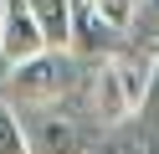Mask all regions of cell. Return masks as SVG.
<instances>
[{
	"label": "cell",
	"mask_w": 159,
	"mask_h": 154,
	"mask_svg": "<svg viewBox=\"0 0 159 154\" xmlns=\"http://www.w3.org/2000/svg\"><path fill=\"white\" fill-rule=\"evenodd\" d=\"M5 5H11V0H0V26H5Z\"/></svg>",
	"instance_id": "cell-12"
},
{
	"label": "cell",
	"mask_w": 159,
	"mask_h": 154,
	"mask_svg": "<svg viewBox=\"0 0 159 154\" xmlns=\"http://www.w3.org/2000/svg\"><path fill=\"white\" fill-rule=\"evenodd\" d=\"M0 154H31L26 118L16 113V103H5V98H0Z\"/></svg>",
	"instance_id": "cell-7"
},
{
	"label": "cell",
	"mask_w": 159,
	"mask_h": 154,
	"mask_svg": "<svg viewBox=\"0 0 159 154\" xmlns=\"http://www.w3.org/2000/svg\"><path fill=\"white\" fill-rule=\"evenodd\" d=\"M139 31H144L149 41H159V0H139Z\"/></svg>",
	"instance_id": "cell-9"
},
{
	"label": "cell",
	"mask_w": 159,
	"mask_h": 154,
	"mask_svg": "<svg viewBox=\"0 0 159 154\" xmlns=\"http://www.w3.org/2000/svg\"><path fill=\"white\" fill-rule=\"evenodd\" d=\"M113 36H118V31L98 16L93 0H77V16H72V51H77V57H98Z\"/></svg>",
	"instance_id": "cell-5"
},
{
	"label": "cell",
	"mask_w": 159,
	"mask_h": 154,
	"mask_svg": "<svg viewBox=\"0 0 159 154\" xmlns=\"http://www.w3.org/2000/svg\"><path fill=\"white\" fill-rule=\"evenodd\" d=\"M93 5H98V16H103L118 36L134 31V21H139V0H93Z\"/></svg>",
	"instance_id": "cell-8"
},
{
	"label": "cell",
	"mask_w": 159,
	"mask_h": 154,
	"mask_svg": "<svg viewBox=\"0 0 159 154\" xmlns=\"http://www.w3.org/2000/svg\"><path fill=\"white\" fill-rule=\"evenodd\" d=\"M149 62H154V77H159V41L149 46Z\"/></svg>",
	"instance_id": "cell-11"
},
{
	"label": "cell",
	"mask_w": 159,
	"mask_h": 154,
	"mask_svg": "<svg viewBox=\"0 0 159 154\" xmlns=\"http://www.w3.org/2000/svg\"><path fill=\"white\" fill-rule=\"evenodd\" d=\"M26 139H31V154H93L87 149V133L72 113L62 108H26Z\"/></svg>",
	"instance_id": "cell-3"
},
{
	"label": "cell",
	"mask_w": 159,
	"mask_h": 154,
	"mask_svg": "<svg viewBox=\"0 0 159 154\" xmlns=\"http://www.w3.org/2000/svg\"><path fill=\"white\" fill-rule=\"evenodd\" d=\"M5 103L16 108H57L77 87V51H41V57L5 67Z\"/></svg>",
	"instance_id": "cell-2"
},
{
	"label": "cell",
	"mask_w": 159,
	"mask_h": 154,
	"mask_svg": "<svg viewBox=\"0 0 159 154\" xmlns=\"http://www.w3.org/2000/svg\"><path fill=\"white\" fill-rule=\"evenodd\" d=\"M36 21L46 31V46L52 51H72V16H77V0H31Z\"/></svg>",
	"instance_id": "cell-6"
},
{
	"label": "cell",
	"mask_w": 159,
	"mask_h": 154,
	"mask_svg": "<svg viewBox=\"0 0 159 154\" xmlns=\"http://www.w3.org/2000/svg\"><path fill=\"white\" fill-rule=\"evenodd\" d=\"M41 51H52V46H46V31L36 21L31 0H11L5 5V26H0V62L5 67H21V62L41 57Z\"/></svg>",
	"instance_id": "cell-4"
},
{
	"label": "cell",
	"mask_w": 159,
	"mask_h": 154,
	"mask_svg": "<svg viewBox=\"0 0 159 154\" xmlns=\"http://www.w3.org/2000/svg\"><path fill=\"white\" fill-rule=\"evenodd\" d=\"M98 154H139V149H134V144H103Z\"/></svg>",
	"instance_id": "cell-10"
},
{
	"label": "cell",
	"mask_w": 159,
	"mask_h": 154,
	"mask_svg": "<svg viewBox=\"0 0 159 154\" xmlns=\"http://www.w3.org/2000/svg\"><path fill=\"white\" fill-rule=\"evenodd\" d=\"M154 87H159V77H154V62H149V57L108 51V57H98L93 92H87V98H93L98 123H123V118H134V113L149 103Z\"/></svg>",
	"instance_id": "cell-1"
}]
</instances>
